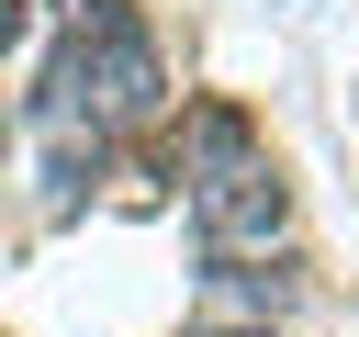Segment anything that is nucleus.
<instances>
[{"label":"nucleus","mask_w":359,"mask_h":337,"mask_svg":"<svg viewBox=\"0 0 359 337\" xmlns=\"http://www.w3.org/2000/svg\"><path fill=\"white\" fill-rule=\"evenodd\" d=\"M180 337H280V326H236V315H202V326H180Z\"/></svg>","instance_id":"obj_7"},{"label":"nucleus","mask_w":359,"mask_h":337,"mask_svg":"<svg viewBox=\"0 0 359 337\" xmlns=\"http://www.w3.org/2000/svg\"><path fill=\"white\" fill-rule=\"evenodd\" d=\"M22 34H34V0H0V56H11Z\"/></svg>","instance_id":"obj_6"},{"label":"nucleus","mask_w":359,"mask_h":337,"mask_svg":"<svg viewBox=\"0 0 359 337\" xmlns=\"http://www.w3.org/2000/svg\"><path fill=\"white\" fill-rule=\"evenodd\" d=\"M101 157H112V135H90V124H45V191H56V202H79V191L101 180Z\"/></svg>","instance_id":"obj_4"},{"label":"nucleus","mask_w":359,"mask_h":337,"mask_svg":"<svg viewBox=\"0 0 359 337\" xmlns=\"http://www.w3.org/2000/svg\"><path fill=\"white\" fill-rule=\"evenodd\" d=\"M191 225H202V247H213V258L280 247V225H292V180H280L269 157H247V168H213V180H191Z\"/></svg>","instance_id":"obj_2"},{"label":"nucleus","mask_w":359,"mask_h":337,"mask_svg":"<svg viewBox=\"0 0 359 337\" xmlns=\"http://www.w3.org/2000/svg\"><path fill=\"white\" fill-rule=\"evenodd\" d=\"M213 303H247L236 326H269V315L292 303V270H280V258H269V270H258V258H213Z\"/></svg>","instance_id":"obj_5"},{"label":"nucleus","mask_w":359,"mask_h":337,"mask_svg":"<svg viewBox=\"0 0 359 337\" xmlns=\"http://www.w3.org/2000/svg\"><path fill=\"white\" fill-rule=\"evenodd\" d=\"M258 157V124L236 101H191L180 112V180H213V168H247Z\"/></svg>","instance_id":"obj_3"},{"label":"nucleus","mask_w":359,"mask_h":337,"mask_svg":"<svg viewBox=\"0 0 359 337\" xmlns=\"http://www.w3.org/2000/svg\"><path fill=\"white\" fill-rule=\"evenodd\" d=\"M146 112H168L157 34H146L123 0H79V34H67L56 67H45V124H90V135H112V124H146Z\"/></svg>","instance_id":"obj_1"}]
</instances>
